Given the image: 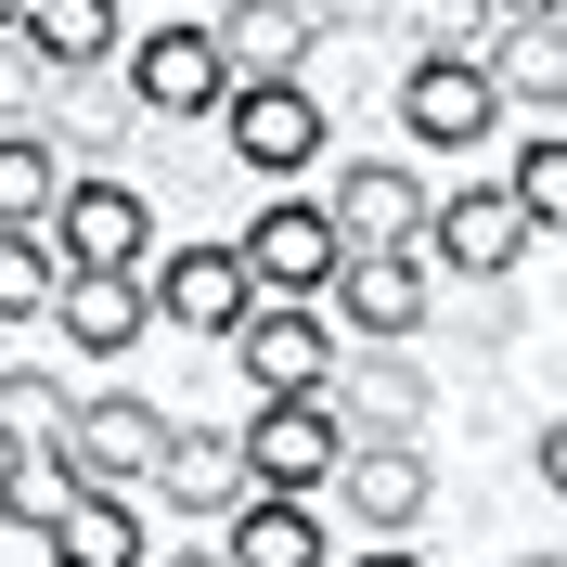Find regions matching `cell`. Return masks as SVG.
Here are the masks:
<instances>
[{
    "label": "cell",
    "mask_w": 567,
    "mask_h": 567,
    "mask_svg": "<svg viewBox=\"0 0 567 567\" xmlns=\"http://www.w3.org/2000/svg\"><path fill=\"white\" fill-rule=\"evenodd\" d=\"M503 130V91L477 65H400V142L413 155H477Z\"/></svg>",
    "instance_id": "obj_15"
},
{
    "label": "cell",
    "mask_w": 567,
    "mask_h": 567,
    "mask_svg": "<svg viewBox=\"0 0 567 567\" xmlns=\"http://www.w3.org/2000/svg\"><path fill=\"white\" fill-rule=\"evenodd\" d=\"M142 322H168V336H233V322H246L233 233H181V246L142 258Z\"/></svg>",
    "instance_id": "obj_9"
},
{
    "label": "cell",
    "mask_w": 567,
    "mask_h": 567,
    "mask_svg": "<svg viewBox=\"0 0 567 567\" xmlns=\"http://www.w3.org/2000/svg\"><path fill=\"white\" fill-rule=\"evenodd\" d=\"M336 219H322V194H271V207L233 233V271H246V297H322L336 284Z\"/></svg>",
    "instance_id": "obj_10"
},
{
    "label": "cell",
    "mask_w": 567,
    "mask_h": 567,
    "mask_svg": "<svg viewBox=\"0 0 567 567\" xmlns=\"http://www.w3.org/2000/svg\"><path fill=\"white\" fill-rule=\"evenodd\" d=\"M491 13H503V27H516V13H555V0H491Z\"/></svg>",
    "instance_id": "obj_32"
},
{
    "label": "cell",
    "mask_w": 567,
    "mask_h": 567,
    "mask_svg": "<svg viewBox=\"0 0 567 567\" xmlns=\"http://www.w3.org/2000/svg\"><path fill=\"white\" fill-rule=\"evenodd\" d=\"M219 349L246 361L258 400H322V388H336V361H349V349H336V322H322L310 297H246V322H233Z\"/></svg>",
    "instance_id": "obj_6"
},
{
    "label": "cell",
    "mask_w": 567,
    "mask_h": 567,
    "mask_svg": "<svg viewBox=\"0 0 567 567\" xmlns=\"http://www.w3.org/2000/svg\"><path fill=\"white\" fill-rule=\"evenodd\" d=\"M219 142H233V168H246V181L297 194V181L322 168L336 116H322V91H310V78H246V91H219Z\"/></svg>",
    "instance_id": "obj_1"
},
{
    "label": "cell",
    "mask_w": 567,
    "mask_h": 567,
    "mask_svg": "<svg viewBox=\"0 0 567 567\" xmlns=\"http://www.w3.org/2000/svg\"><path fill=\"white\" fill-rule=\"evenodd\" d=\"M39 322H65L78 361H130L142 336H155V322H142V271H65Z\"/></svg>",
    "instance_id": "obj_18"
},
{
    "label": "cell",
    "mask_w": 567,
    "mask_h": 567,
    "mask_svg": "<svg viewBox=\"0 0 567 567\" xmlns=\"http://www.w3.org/2000/svg\"><path fill=\"white\" fill-rule=\"evenodd\" d=\"M477 78H491L503 104H529V130H555V104H567V13H516Z\"/></svg>",
    "instance_id": "obj_19"
},
{
    "label": "cell",
    "mask_w": 567,
    "mask_h": 567,
    "mask_svg": "<svg viewBox=\"0 0 567 567\" xmlns=\"http://www.w3.org/2000/svg\"><path fill=\"white\" fill-rule=\"evenodd\" d=\"M194 27H207V52H219L233 91H246V78H310V52H322L310 0H219V13H194Z\"/></svg>",
    "instance_id": "obj_14"
},
{
    "label": "cell",
    "mask_w": 567,
    "mask_h": 567,
    "mask_svg": "<svg viewBox=\"0 0 567 567\" xmlns=\"http://www.w3.org/2000/svg\"><path fill=\"white\" fill-rule=\"evenodd\" d=\"M529 246H542V233L516 219V194H503V181H464V194L425 207V246H413V258H425V271H464L477 297H491V284L529 271Z\"/></svg>",
    "instance_id": "obj_8"
},
{
    "label": "cell",
    "mask_w": 567,
    "mask_h": 567,
    "mask_svg": "<svg viewBox=\"0 0 567 567\" xmlns=\"http://www.w3.org/2000/svg\"><path fill=\"white\" fill-rule=\"evenodd\" d=\"M78 503V477H65V452H0V529H52V516H65Z\"/></svg>",
    "instance_id": "obj_25"
},
{
    "label": "cell",
    "mask_w": 567,
    "mask_h": 567,
    "mask_svg": "<svg viewBox=\"0 0 567 567\" xmlns=\"http://www.w3.org/2000/svg\"><path fill=\"white\" fill-rule=\"evenodd\" d=\"M388 13H400V0H310L322 39H388Z\"/></svg>",
    "instance_id": "obj_29"
},
{
    "label": "cell",
    "mask_w": 567,
    "mask_h": 567,
    "mask_svg": "<svg viewBox=\"0 0 567 567\" xmlns=\"http://www.w3.org/2000/svg\"><path fill=\"white\" fill-rule=\"evenodd\" d=\"M336 322V349H413L425 322H439V271L425 258H336V284L310 297Z\"/></svg>",
    "instance_id": "obj_4"
},
{
    "label": "cell",
    "mask_w": 567,
    "mask_h": 567,
    "mask_svg": "<svg viewBox=\"0 0 567 567\" xmlns=\"http://www.w3.org/2000/svg\"><path fill=\"white\" fill-rule=\"evenodd\" d=\"M336 567H425V555H413V542H349Z\"/></svg>",
    "instance_id": "obj_31"
},
{
    "label": "cell",
    "mask_w": 567,
    "mask_h": 567,
    "mask_svg": "<svg viewBox=\"0 0 567 567\" xmlns=\"http://www.w3.org/2000/svg\"><path fill=\"white\" fill-rule=\"evenodd\" d=\"M27 52L78 91L91 65H116V52H130V0H27Z\"/></svg>",
    "instance_id": "obj_20"
},
{
    "label": "cell",
    "mask_w": 567,
    "mask_h": 567,
    "mask_svg": "<svg viewBox=\"0 0 567 567\" xmlns=\"http://www.w3.org/2000/svg\"><path fill=\"white\" fill-rule=\"evenodd\" d=\"M130 567H219V542H142Z\"/></svg>",
    "instance_id": "obj_30"
},
{
    "label": "cell",
    "mask_w": 567,
    "mask_h": 567,
    "mask_svg": "<svg viewBox=\"0 0 567 567\" xmlns=\"http://www.w3.org/2000/svg\"><path fill=\"white\" fill-rule=\"evenodd\" d=\"M155 503H168L181 529H219V516L246 503V452H233V425H168V464H155Z\"/></svg>",
    "instance_id": "obj_17"
},
{
    "label": "cell",
    "mask_w": 567,
    "mask_h": 567,
    "mask_svg": "<svg viewBox=\"0 0 567 567\" xmlns=\"http://www.w3.org/2000/svg\"><path fill=\"white\" fill-rule=\"evenodd\" d=\"M503 194H516V219H529V233H555V219H567V142L529 130V142H516V168H503Z\"/></svg>",
    "instance_id": "obj_26"
},
{
    "label": "cell",
    "mask_w": 567,
    "mask_h": 567,
    "mask_svg": "<svg viewBox=\"0 0 567 567\" xmlns=\"http://www.w3.org/2000/svg\"><path fill=\"white\" fill-rule=\"evenodd\" d=\"M52 284H65V271L39 258V233H0V322H39V310H52Z\"/></svg>",
    "instance_id": "obj_28"
},
{
    "label": "cell",
    "mask_w": 567,
    "mask_h": 567,
    "mask_svg": "<svg viewBox=\"0 0 567 567\" xmlns=\"http://www.w3.org/2000/svg\"><path fill=\"white\" fill-rule=\"evenodd\" d=\"M52 91H65V78L27 52V27H0V130H39V116H52Z\"/></svg>",
    "instance_id": "obj_27"
},
{
    "label": "cell",
    "mask_w": 567,
    "mask_h": 567,
    "mask_svg": "<svg viewBox=\"0 0 567 567\" xmlns=\"http://www.w3.org/2000/svg\"><path fill=\"white\" fill-rule=\"evenodd\" d=\"M65 413H78V388L52 374V361H13V374H0V452H52Z\"/></svg>",
    "instance_id": "obj_24"
},
{
    "label": "cell",
    "mask_w": 567,
    "mask_h": 567,
    "mask_svg": "<svg viewBox=\"0 0 567 567\" xmlns=\"http://www.w3.org/2000/svg\"><path fill=\"white\" fill-rule=\"evenodd\" d=\"M322 413L349 425V439H425V425H439V374H425L413 349H361V361H336Z\"/></svg>",
    "instance_id": "obj_13"
},
{
    "label": "cell",
    "mask_w": 567,
    "mask_h": 567,
    "mask_svg": "<svg viewBox=\"0 0 567 567\" xmlns=\"http://www.w3.org/2000/svg\"><path fill=\"white\" fill-rule=\"evenodd\" d=\"M142 13H194V0H142Z\"/></svg>",
    "instance_id": "obj_34"
},
{
    "label": "cell",
    "mask_w": 567,
    "mask_h": 567,
    "mask_svg": "<svg viewBox=\"0 0 567 567\" xmlns=\"http://www.w3.org/2000/svg\"><path fill=\"white\" fill-rule=\"evenodd\" d=\"M388 27L413 39V65H491V39H503V13H491V0H400Z\"/></svg>",
    "instance_id": "obj_22"
},
{
    "label": "cell",
    "mask_w": 567,
    "mask_h": 567,
    "mask_svg": "<svg viewBox=\"0 0 567 567\" xmlns=\"http://www.w3.org/2000/svg\"><path fill=\"white\" fill-rule=\"evenodd\" d=\"M116 65H130V104H142V116H168V130L219 116V91H233L194 13H155V27H130V52H116Z\"/></svg>",
    "instance_id": "obj_12"
},
{
    "label": "cell",
    "mask_w": 567,
    "mask_h": 567,
    "mask_svg": "<svg viewBox=\"0 0 567 567\" xmlns=\"http://www.w3.org/2000/svg\"><path fill=\"white\" fill-rule=\"evenodd\" d=\"M322 491H336V516H349L361 542H413L425 503H439V452H425V439H349Z\"/></svg>",
    "instance_id": "obj_7"
},
{
    "label": "cell",
    "mask_w": 567,
    "mask_h": 567,
    "mask_svg": "<svg viewBox=\"0 0 567 567\" xmlns=\"http://www.w3.org/2000/svg\"><path fill=\"white\" fill-rule=\"evenodd\" d=\"M0 27H27V0H0Z\"/></svg>",
    "instance_id": "obj_33"
},
{
    "label": "cell",
    "mask_w": 567,
    "mask_h": 567,
    "mask_svg": "<svg viewBox=\"0 0 567 567\" xmlns=\"http://www.w3.org/2000/svg\"><path fill=\"white\" fill-rule=\"evenodd\" d=\"M168 400H142V388H91V400H78V413H65V439H52V452H65V477H78V491H155V464H168Z\"/></svg>",
    "instance_id": "obj_2"
},
{
    "label": "cell",
    "mask_w": 567,
    "mask_h": 567,
    "mask_svg": "<svg viewBox=\"0 0 567 567\" xmlns=\"http://www.w3.org/2000/svg\"><path fill=\"white\" fill-rule=\"evenodd\" d=\"M425 207H439V194H425L413 155H349V168L322 181V219H336L349 258H413L425 246Z\"/></svg>",
    "instance_id": "obj_5"
},
{
    "label": "cell",
    "mask_w": 567,
    "mask_h": 567,
    "mask_svg": "<svg viewBox=\"0 0 567 567\" xmlns=\"http://www.w3.org/2000/svg\"><path fill=\"white\" fill-rule=\"evenodd\" d=\"M207 542H219V567H336V529H322V503H284V491H246Z\"/></svg>",
    "instance_id": "obj_16"
},
{
    "label": "cell",
    "mask_w": 567,
    "mask_h": 567,
    "mask_svg": "<svg viewBox=\"0 0 567 567\" xmlns=\"http://www.w3.org/2000/svg\"><path fill=\"white\" fill-rule=\"evenodd\" d=\"M65 194V142L52 130H0V233H39Z\"/></svg>",
    "instance_id": "obj_23"
},
{
    "label": "cell",
    "mask_w": 567,
    "mask_h": 567,
    "mask_svg": "<svg viewBox=\"0 0 567 567\" xmlns=\"http://www.w3.org/2000/svg\"><path fill=\"white\" fill-rule=\"evenodd\" d=\"M233 452H246V491H284V503H322L336 452H349V425L322 413V400H258L233 425Z\"/></svg>",
    "instance_id": "obj_11"
},
{
    "label": "cell",
    "mask_w": 567,
    "mask_h": 567,
    "mask_svg": "<svg viewBox=\"0 0 567 567\" xmlns=\"http://www.w3.org/2000/svg\"><path fill=\"white\" fill-rule=\"evenodd\" d=\"M130 555H142V503L130 491H78L39 529V567H130Z\"/></svg>",
    "instance_id": "obj_21"
},
{
    "label": "cell",
    "mask_w": 567,
    "mask_h": 567,
    "mask_svg": "<svg viewBox=\"0 0 567 567\" xmlns=\"http://www.w3.org/2000/svg\"><path fill=\"white\" fill-rule=\"evenodd\" d=\"M39 258H52V271H142V258H155V207H142L116 168H65V194L39 219Z\"/></svg>",
    "instance_id": "obj_3"
}]
</instances>
